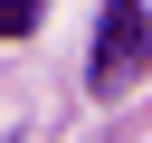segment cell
Returning a JSON list of instances; mask_svg holds the SVG:
<instances>
[{
  "mask_svg": "<svg viewBox=\"0 0 152 143\" xmlns=\"http://www.w3.org/2000/svg\"><path fill=\"white\" fill-rule=\"evenodd\" d=\"M38 10H48V0H0V38H28V29H38Z\"/></svg>",
  "mask_w": 152,
  "mask_h": 143,
  "instance_id": "cell-2",
  "label": "cell"
},
{
  "mask_svg": "<svg viewBox=\"0 0 152 143\" xmlns=\"http://www.w3.org/2000/svg\"><path fill=\"white\" fill-rule=\"evenodd\" d=\"M142 57H152V19H142V0H104V19H95V67H86V86H95V95H124V86L142 76Z\"/></svg>",
  "mask_w": 152,
  "mask_h": 143,
  "instance_id": "cell-1",
  "label": "cell"
}]
</instances>
